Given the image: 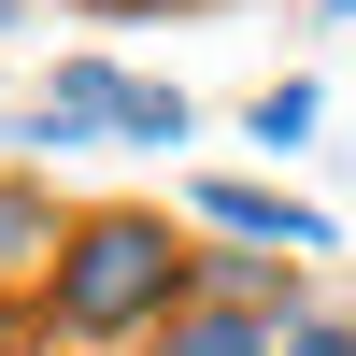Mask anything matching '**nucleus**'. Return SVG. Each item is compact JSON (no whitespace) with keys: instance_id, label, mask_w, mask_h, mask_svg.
I'll list each match as a JSON object with an SVG mask.
<instances>
[{"instance_id":"f03ea898","label":"nucleus","mask_w":356,"mask_h":356,"mask_svg":"<svg viewBox=\"0 0 356 356\" xmlns=\"http://www.w3.org/2000/svg\"><path fill=\"white\" fill-rule=\"evenodd\" d=\"M186 356H257V342H243V328H200V342H186Z\"/></svg>"},{"instance_id":"f257e3e1","label":"nucleus","mask_w":356,"mask_h":356,"mask_svg":"<svg viewBox=\"0 0 356 356\" xmlns=\"http://www.w3.org/2000/svg\"><path fill=\"white\" fill-rule=\"evenodd\" d=\"M157 285H171V257L143 243V228H100V243H86V285H72V314L100 328V314H129V300H157Z\"/></svg>"}]
</instances>
